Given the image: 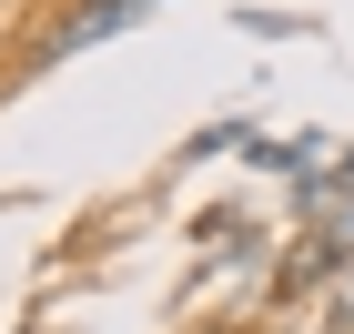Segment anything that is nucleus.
<instances>
[{"mask_svg": "<svg viewBox=\"0 0 354 334\" xmlns=\"http://www.w3.org/2000/svg\"><path fill=\"white\" fill-rule=\"evenodd\" d=\"M132 21H142L132 0H82V10L41 41V61H71V51H91V41H111V30H132Z\"/></svg>", "mask_w": 354, "mask_h": 334, "instance_id": "f257e3e1", "label": "nucleus"}, {"mask_svg": "<svg viewBox=\"0 0 354 334\" xmlns=\"http://www.w3.org/2000/svg\"><path fill=\"white\" fill-rule=\"evenodd\" d=\"M132 10H142V0H132Z\"/></svg>", "mask_w": 354, "mask_h": 334, "instance_id": "f03ea898", "label": "nucleus"}]
</instances>
